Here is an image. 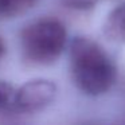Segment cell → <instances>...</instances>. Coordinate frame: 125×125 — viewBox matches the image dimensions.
<instances>
[{
  "instance_id": "1",
  "label": "cell",
  "mask_w": 125,
  "mask_h": 125,
  "mask_svg": "<svg viewBox=\"0 0 125 125\" xmlns=\"http://www.w3.org/2000/svg\"><path fill=\"white\" fill-rule=\"evenodd\" d=\"M70 70L74 83L87 95L106 93L116 81L114 62L102 46L86 36H77L70 43Z\"/></svg>"
},
{
  "instance_id": "2",
  "label": "cell",
  "mask_w": 125,
  "mask_h": 125,
  "mask_svg": "<svg viewBox=\"0 0 125 125\" xmlns=\"http://www.w3.org/2000/svg\"><path fill=\"white\" fill-rule=\"evenodd\" d=\"M67 42L66 26L57 18H41L27 24L20 34V46L27 61L49 65L59 58Z\"/></svg>"
},
{
  "instance_id": "3",
  "label": "cell",
  "mask_w": 125,
  "mask_h": 125,
  "mask_svg": "<svg viewBox=\"0 0 125 125\" xmlns=\"http://www.w3.org/2000/svg\"><path fill=\"white\" fill-rule=\"evenodd\" d=\"M57 86L49 79H31L16 90L15 110L23 113H32L42 110L54 101Z\"/></svg>"
},
{
  "instance_id": "4",
  "label": "cell",
  "mask_w": 125,
  "mask_h": 125,
  "mask_svg": "<svg viewBox=\"0 0 125 125\" xmlns=\"http://www.w3.org/2000/svg\"><path fill=\"white\" fill-rule=\"evenodd\" d=\"M105 34L114 41H125V1L109 14L105 23Z\"/></svg>"
},
{
  "instance_id": "5",
  "label": "cell",
  "mask_w": 125,
  "mask_h": 125,
  "mask_svg": "<svg viewBox=\"0 0 125 125\" xmlns=\"http://www.w3.org/2000/svg\"><path fill=\"white\" fill-rule=\"evenodd\" d=\"M38 0H0V18L23 15L36 4Z\"/></svg>"
},
{
  "instance_id": "6",
  "label": "cell",
  "mask_w": 125,
  "mask_h": 125,
  "mask_svg": "<svg viewBox=\"0 0 125 125\" xmlns=\"http://www.w3.org/2000/svg\"><path fill=\"white\" fill-rule=\"evenodd\" d=\"M16 90L8 82L0 79V112L15 110L16 102Z\"/></svg>"
},
{
  "instance_id": "7",
  "label": "cell",
  "mask_w": 125,
  "mask_h": 125,
  "mask_svg": "<svg viewBox=\"0 0 125 125\" xmlns=\"http://www.w3.org/2000/svg\"><path fill=\"white\" fill-rule=\"evenodd\" d=\"M6 54V42L3 41V38L0 36V58Z\"/></svg>"
}]
</instances>
